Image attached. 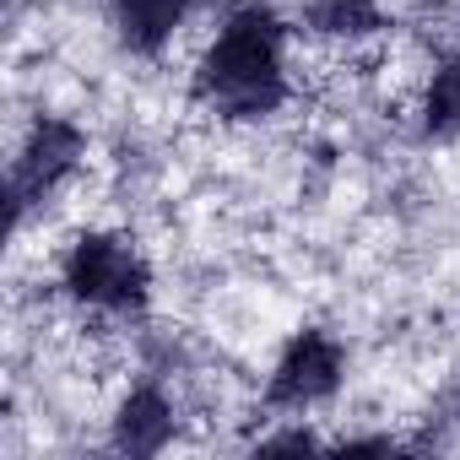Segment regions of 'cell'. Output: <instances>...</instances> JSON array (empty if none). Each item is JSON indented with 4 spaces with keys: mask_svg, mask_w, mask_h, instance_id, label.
Returning a JSON list of instances; mask_svg holds the SVG:
<instances>
[{
    "mask_svg": "<svg viewBox=\"0 0 460 460\" xmlns=\"http://www.w3.org/2000/svg\"><path fill=\"white\" fill-rule=\"evenodd\" d=\"M293 22L266 0L234 6L190 71V103L217 125H261L282 114L298 93L293 82Z\"/></svg>",
    "mask_w": 460,
    "mask_h": 460,
    "instance_id": "obj_1",
    "label": "cell"
},
{
    "mask_svg": "<svg viewBox=\"0 0 460 460\" xmlns=\"http://www.w3.org/2000/svg\"><path fill=\"white\" fill-rule=\"evenodd\" d=\"M152 261L125 227H82L60 250V293L98 320H141L152 309Z\"/></svg>",
    "mask_w": 460,
    "mask_h": 460,
    "instance_id": "obj_2",
    "label": "cell"
},
{
    "mask_svg": "<svg viewBox=\"0 0 460 460\" xmlns=\"http://www.w3.org/2000/svg\"><path fill=\"white\" fill-rule=\"evenodd\" d=\"M93 136L82 119L71 114H33V125L22 130L12 168H6V200H12V222L22 227L33 211H44L82 168H87Z\"/></svg>",
    "mask_w": 460,
    "mask_h": 460,
    "instance_id": "obj_3",
    "label": "cell"
},
{
    "mask_svg": "<svg viewBox=\"0 0 460 460\" xmlns=\"http://www.w3.org/2000/svg\"><path fill=\"white\" fill-rule=\"evenodd\" d=\"M347 363H352V352H347V341L336 331L298 325L282 341V352H277V363L266 374L261 406L266 411H282V417H304V411L336 401V390L347 385Z\"/></svg>",
    "mask_w": 460,
    "mask_h": 460,
    "instance_id": "obj_4",
    "label": "cell"
},
{
    "mask_svg": "<svg viewBox=\"0 0 460 460\" xmlns=\"http://www.w3.org/2000/svg\"><path fill=\"white\" fill-rule=\"evenodd\" d=\"M179 438V401L157 379H130L109 411V449L114 455H163Z\"/></svg>",
    "mask_w": 460,
    "mask_h": 460,
    "instance_id": "obj_5",
    "label": "cell"
},
{
    "mask_svg": "<svg viewBox=\"0 0 460 460\" xmlns=\"http://www.w3.org/2000/svg\"><path fill=\"white\" fill-rule=\"evenodd\" d=\"M195 0H109V28L125 55L136 60H163L168 44L190 28Z\"/></svg>",
    "mask_w": 460,
    "mask_h": 460,
    "instance_id": "obj_6",
    "label": "cell"
},
{
    "mask_svg": "<svg viewBox=\"0 0 460 460\" xmlns=\"http://www.w3.org/2000/svg\"><path fill=\"white\" fill-rule=\"evenodd\" d=\"M298 33L325 44V49H368L390 33V12L385 0H304L298 12Z\"/></svg>",
    "mask_w": 460,
    "mask_h": 460,
    "instance_id": "obj_7",
    "label": "cell"
},
{
    "mask_svg": "<svg viewBox=\"0 0 460 460\" xmlns=\"http://www.w3.org/2000/svg\"><path fill=\"white\" fill-rule=\"evenodd\" d=\"M411 125H417V141L428 146H444L460 136V55H438L428 66L411 103Z\"/></svg>",
    "mask_w": 460,
    "mask_h": 460,
    "instance_id": "obj_8",
    "label": "cell"
},
{
    "mask_svg": "<svg viewBox=\"0 0 460 460\" xmlns=\"http://www.w3.org/2000/svg\"><path fill=\"white\" fill-rule=\"evenodd\" d=\"M304 449H325V438L298 417L293 428H277V433H261L255 438V455H304Z\"/></svg>",
    "mask_w": 460,
    "mask_h": 460,
    "instance_id": "obj_9",
    "label": "cell"
},
{
    "mask_svg": "<svg viewBox=\"0 0 460 460\" xmlns=\"http://www.w3.org/2000/svg\"><path fill=\"white\" fill-rule=\"evenodd\" d=\"M331 449H347V455H385V449H395V438H390V433H347V438H336Z\"/></svg>",
    "mask_w": 460,
    "mask_h": 460,
    "instance_id": "obj_10",
    "label": "cell"
}]
</instances>
